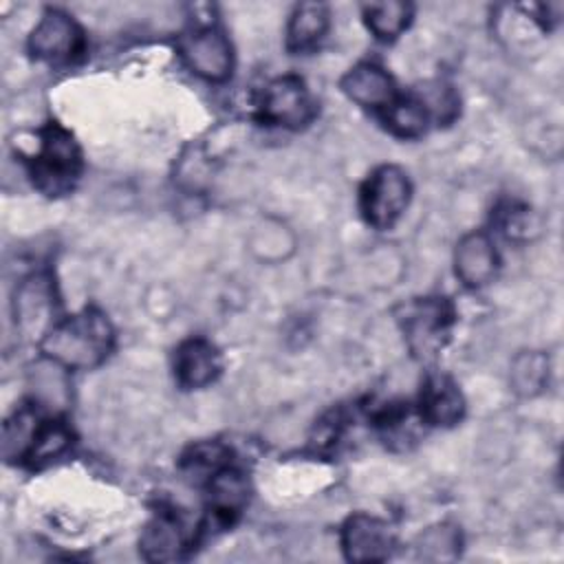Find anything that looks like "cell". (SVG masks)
<instances>
[{
    "mask_svg": "<svg viewBox=\"0 0 564 564\" xmlns=\"http://www.w3.org/2000/svg\"><path fill=\"white\" fill-rule=\"evenodd\" d=\"M381 119L386 128L401 139L421 137L430 123V115L414 93L399 95L394 104L381 112Z\"/></svg>",
    "mask_w": 564,
    "mask_h": 564,
    "instance_id": "obj_17",
    "label": "cell"
},
{
    "mask_svg": "<svg viewBox=\"0 0 564 564\" xmlns=\"http://www.w3.org/2000/svg\"><path fill=\"white\" fill-rule=\"evenodd\" d=\"M397 322L416 359H434L445 346L454 308L445 297H414L397 308Z\"/></svg>",
    "mask_w": 564,
    "mask_h": 564,
    "instance_id": "obj_3",
    "label": "cell"
},
{
    "mask_svg": "<svg viewBox=\"0 0 564 564\" xmlns=\"http://www.w3.org/2000/svg\"><path fill=\"white\" fill-rule=\"evenodd\" d=\"M341 549L350 562H383L394 549V531L377 516L352 513L341 527Z\"/></svg>",
    "mask_w": 564,
    "mask_h": 564,
    "instance_id": "obj_8",
    "label": "cell"
},
{
    "mask_svg": "<svg viewBox=\"0 0 564 564\" xmlns=\"http://www.w3.org/2000/svg\"><path fill=\"white\" fill-rule=\"evenodd\" d=\"M364 18L368 29L375 33L379 40H394L399 37L405 26L412 20V4L410 2H399V0H388V2H370L364 4Z\"/></svg>",
    "mask_w": 564,
    "mask_h": 564,
    "instance_id": "obj_19",
    "label": "cell"
},
{
    "mask_svg": "<svg viewBox=\"0 0 564 564\" xmlns=\"http://www.w3.org/2000/svg\"><path fill=\"white\" fill-rule=\"evenodd\" d=\"M511 390L520 397H535L549 381V357L540 350L518 352L511 361Z\"/></svg>",
    "mask_w": 564,
    "mask_h": 564,
    "instance_id": "obj_18",
    "label": "cell"
},
{
    "mask_svg": "<svg viewBox=\"0 0 564 564\" xmlns=\"http://www.w3.org/2000/svg\"><path fill=\"white\" fill-rule=\"evenodd\" d=\"M187 68L207 82H225L234 68V48L218 26H196L178 37Z\"/></svg>",
    "mask_w": 564,
    "mask_h": 564,
    "instance_id": "obj_6",
    "label": "cell"
},
{
    "mask_svg": "<svg viewBox=\"0 0 564 564\" xmlns=\"http://www.w3.org/2000/svg\"><path fill=\"white\" fill-rule=\"evenodd\" d=\"M339 86L350 101H355L364 108L379 110V112L390 108L394 104V99L399 97L392 75L375 62H361V64L352 66L341 77Z\"/></svg>",
    "mask_w": 564,
    "mask_h": 564,
    "instance_id": "obj_9",
    "label": "cell"
},
{
    "mask_svg": "<svg viewBox=\"0 0 564 564\" xmlns=\"http://www.w3.org/2000/svg\"><path fill=\"white\" fill-rule=\"evenodd\" d=\"M183 469L189 474L196 482H207L212 476H216L223 467L231 465L229 449L220 443H198L183 456Z\"/></svg>",
    "mask_w": 564,
    "mask_h": 564,
    "instance_id": "obj_21",
    "label": "cell"
},
{
    "mask_svg": "<svg viewBox=\"0 0 564 564\" xmlns=\"http://www.w3.org/2000/svg\"><path fill=\"white\" fill-rule=\"evenodd\" d=\"M194 533L174 513H159L152 518L139 540V551L148 562H174L192 546Z\"/></svg>",
    "mask_w": 564,
    "mask_h": 564,
    "instance_id": "obj_12",
    "label": "cell"
},
{
    "mask_svg": "<svg viewBox=\"0 0 564 564\" xmlns=\"http://www.w3.org/2000/svg\"><path fill=\"white\" fill-rule=\"evenodd\" d=\"M53 313V284L46 275H33L15 293V324L29 335L42 339L53 326L46 319Z\"/></svg>",
    "mask_w": 564,
    "mask_h": 564,
    "instance_id": "obj_13",
    "label": "cell"
},
{
    "mask_svg": "<svg viewBox=\"0 0 564 564\" xmlns=\"http://www.w3.org/2000/svg\"><path fill=\"white\" fill-rule=\"evenodd\" d=\"M223 370V357L218 348L205 337H189L178 344L174 352V377L178 386L198 390L218 379Z\"/></svg>",
    "mask_w": 564,
    "mask_h": 564,
    "instance_id": "obj_10",
    "label": "cell"
},
{
    "mask_svg": "<svg viewBox=\"0 0 564 564\" xmlns=\"http://www.w3.org/2000/svg\"><path fill=\"white\" fill-rule=\"evenodd\" d=\"M82 26L64 11L48 9L29 35V53L48 64H70L84 53Z\"/></svg>",
    "mask_w": 564,
    "mask_h": 564,
    "instance_id": "obj_7",
    "label": "cell"
},
{
    "mask_svg": "<svg viewBox=\"0 0 564 564\" xmlns=\"http://www.w3.org/2000/svg\"><path fill=\"white\" fill-rule=\"evenodd\" d=\"M205 487L209 491V511L223 524L231 522V518L238 516L247 502V480L231 465L212 476Z\"/></svg>",
    "mask_w": 564,
    "mask_h": 564,
    "instance_id": "obj_16",
    "label": "cell"
},
{
    "mask_svg": "<svg viewBox=\"0 0 564 564\" xmlns=\"http://www.w3.org/2000/svg\"><path fill=\"white\" fill-rule=\"evenodd\" d=\"M315 112V99L297 75L271 79L258 97V117L269 126L300 130L313 121Z\"/></svg>",
    "mask_w": 564,
    "mask_h": 564,
    "instance_id": "obj_5",
    "label": "cell"
},
{
    "mask_svg": "<svg viewBox=\"0 0 564 564\" xmlns=\"http://www.w3.org/2000/svg\"><path fill=\"white\" fill-rule=\"evenodd\" d=\"M498 267V251L485 231H471L458 240L454 251V269L465 286L480 289L489 284L496 278Z\"/></svg>",
    "mask_w": 564,
    "mask_h": 564,
    "instance_id": "obj_11",
    "label": "cell"
},
{
    "mask_svg": "<svg viewBox=\"0 0 564 564\" xmlns=\"http://www.w3.org/2000/svg\"><path fill=\"white\" fill-rule=\"evenodd\" d=\"M412 196L408 174L399 165H379L366 178L359 207L368 225L377 229H390L405 212Z\"/></svg>",
    "mask_w": 564,
    "mask_h": 564,
    "instance_id": "obj_4",
    "label": "cell"
},
{
    "mask_svg": "<svg viewBox=\"0 0 564 564\" xmlns=\"http://www.w3.org/2000/svg\"><path fill=\"white\" fill-rule=\"evenodd\" d=\"M70 438H73V434H70V430L66 427L64 421H59V419H40L22 463L40 465L44 460L55 458L57 454H62L70 445Z\"/></svg>",
    "mask_w": 564,
    "mask_h": 564,
    "instance_id": "obj_20",
    "label": "cell"
},
{
    "mask_svg": "<svg viewBox=\"0 0 564 564\" xmlns=\"http://www.w3.org/2000/svg\"><path fill=\"white\" fill-rule=\"evenodd\" d=\"M115 346L110 319L95 306L57 319L40 339L42 355L64 370L97 368Z\"/></svg>",
    "mask_w": 564,
    "mask_h": 564,
    "instance_id": "obj_1",
    "label": "cell"
},
{
    "mask_svg": "<svg viewBox=\"0 0 564 564\" xmlns=\"http://www.w3.org/2000/svg\"><path fill=\"white\" fill-rule=\"evenodd\" d=\"M460 533L452 524H436L416 538V551L423 560H452L458 555Z\"/></svg>",
    "mask_w": 564,
    "mask_h": 564,
    "instance_id": "obj_23",
    "label": "cell"
},
{
    "mask_svg": "<svg viewBox=\"0 0 564 564\" xmlns=\"http://www.w3.org/2000/svg\"><path fill=\"white\" fill-rule=\"evenodd\" d=\"M330 13L324 2H302L291 13L286 26V48L291 53L313 51L326 35Z\"/></svg>",
    "mask_w": 564,
    "mask_h": 564,
    "instance_id": "obj_15",
    "label": "cell"
},
{
    "mask_svg": "<svg viewBox=\"0 0 564 564\" xmlns=\"http://www.w3.org/2000/svg\"><path fill=\"white\" fill-rule=\"evenodd\" d=\"M82 174V150L73 134L51 121L40 130V150L29 161L33 185L46 196L68 194Z\"/></svg>",
    "mask_w": 564,
    "mask_h": 564,
    "instance_id": "obj_2",
    "label": "cell"
},
{
    "mask_svg": "<svg viewBox=\"0 0 564 564\" xmlns=\"http://www.w3.org/2000/svg\"><path fill=\"white\" fill-rule=\"evenodd\" d=\"M416 410L427 425L449 427L463 419L465 399L449 377L430 375L421 388Z\"/></svg>",
    "mask_w": 564,
    "mask_h": 564,
    "instance_id": "obj_14",
    "label": "cell"
},
{
    "mask_svg": "<svg viewBox=\"0 0 564 564\" xmlns=\"http://www.w3.org/2000/svg\"><path fill=\"white\" fill-rule=\"evenodd\" d=\"M414 95L425 106L430 121H436L438 126L454 121V117L458 115V97L454 88L443 82H427L421 88H416Z\"/></svg>",
    "mask_w": 564,
    "mask_h": 564,
    "instance_id": "obj_22",
    "label": "cell"
}]
</instances>
